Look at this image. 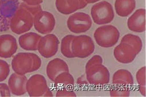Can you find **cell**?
<instances>
[{
	"mask_svg": "<svg viewBox=\"0 0 146 97\" xmlns=\"http://www.w3.org/2000/svg\"><path fill=\"white\" fill-rule=\"evenodd\" d=\"M94 39L98 45L103 48L115 46L120 38V33L114 26L104 25L97 28L94 34Z\"/></svg>",
	"mask_w": 146,
	"mask_h": 97,
	"instance_id": "6da1fadb",
	"label": "cell"
},
{
	"mask_svg": "<svg viewBox=\"0 0 146 97\" xmlns=\"http://www.w3.org/2000/svg\"><path fill=\"white\" fill-rule=\"evenodd\" d=\"M10 29L17 34L28 32L33 26V16L26 10L19 7L10 20Z\"/></svg>",
	"mask_w": 146,
	"mask_h": 97,
	"instance_id": "7a4b0ae2",
	"label": "cell"
},
{
	"mask_svg": "<svg viewBox=\"0 0 146 97\" xmlns=\"http://www.w3.org/2000/svg\"><path fill=\"white\" fill-rule=\"evenodd\" d=\"M91 15L94 22L98 25L111 23L115 18V12L111 4L102 1L94 4L91 9Z\"/></svg>",
	"mask_w": 146,
	"mask_h": 97,
	"instance_id": "3957f363",
	"label": "cell"
},
{
	"mask_svg": "<svg viewBox=\"0 0 146 97\" xmlns=\"http://www.w3.org/2000/svg\"><path fill=\"white\" fill-rule=\"evenodd\" d=\"M71 50L74 58H86L94 52L95 44L87 35H74L72 40Z\"/></svg>",
	"mask_w": 146,
	"mask_h": 97,
	"instance_id": "277c9868",
	"label": "cell"
},
{
	"mask_svg": "<svg viewBox=\"0 0 146 97\" xmlns=\"http://www.w3.org/2000/svg\"><path fill=\"white\" fill-rule=\"evenodd\" d=\"M86 74L88 83L92 86H104L110 81V73L102 64H96L86 69Z\"/></svg>",
	"mask_w": 146,
	"mask_h": 97,
	"instance_id": "5b68a950",
	"label": "cell"
},
{
	"mask_svg": "<svg viewBox=\"0 0 146 97\" xmlns=\"http://www.w3.org/2000/svg\"><path fill=\"white\" fill-rule=\"evenodd\" d=\"M67 25L71 32L76 34L84 33L91 29L92 20L88 14L74 12L68 17Z\"/></svg>",
	"mask_w": 146,
	"mask_h": 97,
	"instance_id": "8992f818",
	"label": "cell"
},
{
	"mask_svg": "<svg viewBox=\"0 0 146 97\" xmlns=\"http://www.w3.org/2000/svg\"><path fill=\"white\" fill-rule=\"evenodd\" d=\"M54 15L49 12L42 10L33 17V26L38 33L42 34L51 33L56 26Z\"/></svg>",
	"mask_w": 146,
	"mask_h": 97,
	"instance_id": "52a82bcc",
	"label": "cell"
},
{
	"mask_svg": "<svg viewBox=\"0 0 146 97\" xmlns=\"http://www.w3.org/2000/svg\"><path fill=\"white\" fill-rule=\"evenodd\" d=\"M60 41L53 34H46L42 37L38 45V51L44 58H50L58 52Z\"/></svg>",
	"mask_w": 146,
	"mask_h": 97,
	"instance_id": "ba28073f",
	"label": "cell"
},
{
	"mask_svg": "<svg viewBox=\"0 0 146 97\" xmlns=\"http://www.w3.org/2000/svg\"><path fill=\"white\" fill-rule=\"evenodd\" d=\"M26 87L30 96L39 97L43 96L48 87L46 78L42 75L36 74L28 79Z\"/></svg>",
	"mask_w": 146,
	"mask_h": 97,
	"instance_id": "9c48e42d",
	"label": "cell"
},
{
	"mask_svg": "<svg viewBox=\"0 0 146 97\" xmlns=\"http://www.w3.org/2000/svg\"><path fill=\"white\" fill-rule=\"evenodd\" d=\"M32 61L29 52H19L12 60L11 66L17 74L25 75L31 73Z\"/></svg>",
	"mask_w": 146,
	"mask_h": 97,
	"instance_id": "30bf717a",
	"label": "cell"
},
{
	"mask_svg": "<svg viewBox=\"0 0 146 97\" xmlns=\"http://www.w3.org/2000/svg\"><path fill=\"white\" fill-rule=\"evenodd\" d=\"M18 43L14 36L11 34L0 35V57L9 58L17 51Z\"/></svg>",
	"mask_w": 146,
	"mask_h": 97,
	"instance_id": "8fae6325",
	"label": "cell"
},
{
	"mask_svg": "<svg viewBox=\"0 0 146 97\" xmlns=\"http://www.w3.org/2000/svg\"><path fill=\"white\" fill-rule=\"evenodd\" d=\"M113 55L117 61L121 64H127L132 62L137 55L135 50L129 45L121 43L114 49Z\"/></svg>",
	"mask_w": 146,
	"mask_h": 97,
	"instance_id": "7c38bea8",
	"label": "cell"
},
{
	"mask_svg": "<svg viewBox=\"0 0 146 97\" xmlns=\"http://www.w3.org/2000/svg\"><path fill=\"white\" fill-rule=\"evenodd\" d=\"M27 77L25 75H20L14 73L8 80V85L11 94L14 95L21 96L25 94L27 91Z\"/></svg>",
	"mask_w": 146,
	"mask_h": 97,
	"instance_id": "4fadbf2b",
	"label": "cell"
},
{
	"mask_svg": "<svg viewBox=\"0 0 146 97\" xmlns=\"http://www.w3.org/2000/svg\"><path fill=\"white\" fill-rule=\"evenodd\" d=\"M127 27L133 32L143 33L145 31V9H137L128 19Z\"/></svg>",
	"mask_w": 146,
	"mask_h": 97,
	"instance_id": "5bb4252c",
	"label": "cell"
},
{
	"mask_svg": "<svg viewBox=\"0 0 146 97\" xmlns=\"http://www.w3.org/2000/svg\"><path fill=\"white\" fill-rule=\"evenodd\" d=\"M42 36L35 32H27L19 37V45L22 49L35 51L38 50V45Z\"/></svg>",
	"mask_w": 146,
	"mask_h": 97,
	"instance_id": "9a60e30c",
	"label": "cell"
},
{
	"mask_svg": "<svg viewBox=\"0 0 146 97\" xmlns=\"http://www.w3.org/2000/svg\"><path fill=\"white\" fill-rule=\"evenodd\" d=\"M64 71H69V67L64 60L60 58L53 59L46 66L47 76L52 81L57 76Z\"/></svg>",
	"mask_w": 146,
	"mask_h": 97,
	"instance_id": "2e32d148",
	"label": "cell"
},
{
	"mask_svg": "<svg viewBox=\"0 0 146 97\" xmlns=\"http://www.w3.org/2000/svg\"><path fill=\"white\" fill-rule=\"evenodd\" d=\"M136 7V0H116L115 2L116 12L121 17H127L131 15Z\"/></svg>",
	"mask_w": 146,
	"mask_h": 97,
	"instance_id": "e0dca14e",
	"label": "cell"
},
{
	"mask_svg": "<svg viewBox=\"0 0 146 97\" xmlns=\"http://www.w3.org/2000/svg\"><path fill=\"white\" fill-rule=\"evenodd\" d=\"M134 84L132 74L126 69H119L113 75L112 84L117 86L131 87Z\"/></svg>",
	"mask_w": 146,
	"mask_h": 97,
	"instance_id": "ac0fdd59",
	"label": "cell"
},
{
	"mask_svg": "<svg viewBox=\"0 0 146 97\" xmlns=\"http://www.w3.org/2000/svg\"><path fill=\"white\" fill-rule=\"evenodd\" d=\"M56 7L60 13L71 15L79 9L78 0H56Z\"/></svg>",
	"mask_w": 146,
	"mask_h": 97,
	"instance_id": "d6986e66",
	"label": "cell"
},
{
	"mask_svg": "<svg viewBox=\"0 0 146 97\" xmlns=\"http://www.w3.org/2000/svg\"><path fill=\"white\" fill-rule=\"evenodd\" d=\"M54 87L57 89L68 88L74 85V79L69 71L61 73L53 81Z\"/></svg>",
	"mask_w": 146,
	"mask_h": 97,
	"instance_id": "ffe728a7",
	"label": "cell"
},
{
	"mask_svg": "<svg viewBox=\"0 0 146 97\" xmlns=\"http://www.w3.org/2000/svg\"><path fill=\"white\" fill-rule=\"evenodd\" d=\"M121 43H125L130 45L135 50L137 55L141 51L143 48V42L139 36L133 34L125 35L121 40Z\"/></svg>",
	"mask_w": 146,
	"mask_h": 97,
	"instance_id": "44dd1931",
	"label": "cell"
},
{
	"mask_svg": "<svg viewBox=\"0 0 146 97\" xmlns=\"http://www.w3.org/2000/svg\"><path fill=\"white\" fill-rule=\"evenodd\" d=\"M74 35H67L63 38L61 41V52L67 58H74L71 50V44Z\"/></svg>",
	"mask_w": 146,
	"mask_h": 97,
	"instance_id": "7402d4cb",
	"label": "cell"
},
{
	"mask_svg": "<svg viewBox=\"0 0 146 97\" xmlns=\"http://www.w3.org/2000/svg\"><path fill=\"white\" fill-rule=\"evenodd\" d=\"M111 96H125L127 97L130 94V88L127 86H121L113 85V87L109 91Z\"/></svg>",
	"mask_w": 146,
	"mask_h": 97,
	"instance_id": "603a6c76",
	"label": "cell"
},
{
	"mask_svg": "<svg viewBox=\"0 0 146 97\" xmlns=\"http://www.w3.org/2000/svg\"><path fill=\"white\" fill-rule=\"evenodd\" d=\"M19 8H23L25 10H27L28 12H29L33 17L36 15L39 14L40 12L43 10L42 6L40 5H29L24 2H22L19 5Z\"/></svg>",
	"mask_w": 146,
	"mask_h": 97,
	"instance_id": "cb8c5ba5",
	"label": "cell"
},
{
	"mask_svg": "<svg viewBox=\"0 0 146 97\" xmlns=\"http://www.w3.org/2000/svg\"><path fill=\"white\" fill-rule=\"evenodd\" d=\"M10 73L9 64L4 60L0 59V82L7 79Z\"/></svg>",
	"mask_w": 146,
	"mask_h": 97,
	"instance_id": "d4e9b609",
	"label": "cell"
},
{
	"mask_svg": "<svg viewBox=\"0 0 146 97\" xmlns=\"http://www.w3.org/2000/svg\"><path fill=\"white\" fill-rule=\"evenodd\" d=\"M136 80L138 86H146V67L141 68L136 73Z\"/></svg>",
	"mask_w": 146,
	"mask_h": 97,
	"instance_id": "484cf974",
	"label": "cell"
},
{
	"mask_svg": "<svg viewBox=\"0 0 146 97\" xmlns=\"http://www.w3.org/2000/svg\"><path fill=\"white\" fill-rule=\"evenodd\" d=\"M30 55L32 58V70L31 73L38 70L42 65V60L35 53L29 52Z\"/></svg>",
	"mask_w": 146,
	"mask_h": 97,
	"instance_id": "4316f807",
	"label": "cell"
},
{
	"mask_svg": "<svg viewBox=\"0 0 146 97\" xmlns=\"http://www.w3.org/2000/svg\"><path fill=\"white\" fill-rule=\"evenodd\" d=\"M56 96L58 97L66 96V97H75L77 95L73 90H68V88H63L57 89L56 94Z\"/></svg>",
	"mask_w": 146,
	"mask_h": 97,
	"instance_id": "83f0119b",
	"label": "cell"
},
{
	"mask_svg": "<svg viewBox=\"0 0 146 97\" xmlns=\"http://www.w3.org/2000/svg\"><path fill=\"white\" fill-rule=\"evenodd\" d=\"M103 64V59L99 55H95L92 56L87 63L86 65V69H87L90 67L96 65V64Z\"/></svg>",
	"mask_w": 146,
	"mask_h": 97,
	"instance_id": "f1b7e54d",
	"label": "cell"
},
{
	"mask_svg": "<svg viewBox=\"0 0 146 97\" xmlns=\"http://www.w3.org/2000/svg\"><path fill=\"white\" fill-rule=\"evenodd\" d=\"M11 94L8 85L5 83H0V96H11Z\"/></svg>",
	"mask_w": 146,
	"mask_h": 97,
	"instance_id": "f546056e",
	"label": "cell"
},
{
	"mask_svg": "<svg viewBox=\"0 0 146 97\" xmlns=\"http://www.w3.org/2000/svg\"><path fill=\"white\" fill-rule=\"evenodd\" d=\"M77 84L80 86H84V85H87L88 82L87 80L86 75H82L80 77L78 78L77 80Z\"/></svg>",
	"mask_w": 146,
	"mask_h": 97,
	"instance_id": "4dcf8cb0",
	"label": "cell"
},
{
	"mask_svg": "<svg viewBox=\"0 0 146 97\" xmlns=\"http://www.w3.org/2000/svg\"><path fill=\"white\" fill-rule=\"evenodd\" d=\"M21 1L29 5H40V4L43 3V0H21Z\"/></svg>",
	"mask_w": 146,
	"mask_h": 97,
	"instance_id": "1f68e13d",
	"label": "cell"
},
{
	"mask_svg": "<svg viewBox=\"0 0 146 97\" xmlns=\"http://www.w3.org/2000/svg\"><path fill=\"white\" fill-rule=\"evenodd\" d=\"M78 1L79 3V9H82L86 8L88 5L86 0H78Z\"/></svg>",
	"mask_w": 146,
	"mask_h": 97,
	"instance_id": "d6a6232c",
	"label": "cell"
},
{
	"mask_svg": "<svg viewBox=\"0 0 146 97\" xmlns=\"http://www.w3.org/2000/svg\"><path fill=\"white\" fill-rule=\"evenodd\" d=\"M138 89H139V92L143 96H146V87H145V86H138Z\"/></svg>",
	"mask_w": 146,
	"mask_h": 97,
	"instance_id": "836d02e7",
	"label": "cell"
},
{
	"mask_svg": "<svg viewBox=\"0 0 146 97\" xmlns=\"http://www.w3.org/2000/svg\"><path fill=\"white\" fill-rule=\"evenodd\" d=\"M53 94L51 90L50 89L49 87H48V88L46 90L45 93L44 94L43 96H53Z\"/></svg>",
	"mask_w": 146,
	"mask_h": 97,
	"instance_id": "e575fe53",
	"label": "cell"
},
{
	"mask_svg": "<svg viewBox=\"0 0 146 97\" xmlns=\"http://www.w3.org/2000/svg\"><path fill=\"white\" fill-rule=\"evenodd\" d=\"M100 1H101V0H86V1L87 2V3L88 4H94V3H96Z\"/></svg>",
	"mask_w": 146,
	"mask_h": 97,
	"instance_id": "d590c367",
	"label": "cell"
}]
</instances>
